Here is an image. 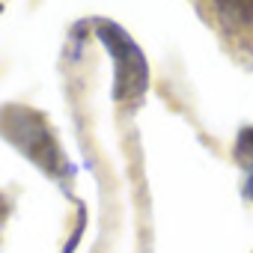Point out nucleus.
Segmentation results:
<instances>
[{"mask_svg": "<svg viewBox=\"0 0 253 253\" xmlns=\"http://www.w3.org/2000/svg\"><path fill=\"white\" fill-rule=\"evenodd\" d=\"M235 66L253 72V0H191Z\"/></svg>", "mask_w": 253, "mask_h": 253, "instance_id": "obj_1", "label": "nucleus"}, {"mask_svg": "<svg viewBox=\"0 0 253 253\" xmlns=\"http://www.w3.org/2000/svg\"><path fill=\"white\" fill-rule=\"evenodd\" d=\"M98 36L104 39L107 51L116 60V86H113L116 98L119 101L122 98H137L146 89V63H143L137 45L125 36L116 24H110V21H104L98 27Z\"/></svg>", "mask_w": 253, "mask_h": 253, "instance_id": "obj_2", "label": "nucleus"}, {"mask_svg": "<svg viewBox=\"0 0 253 253\" xmlns=\"http://www.w3.org/2000/svg\"><path fill=\"white\" fill-rule=\"evenodd\" d=\"M235 164L253 173V128H241L235 140Z\"/></svg>", "mask_w": 253, "mask_h": 253, "instance_id": "obj_3", "label": "nucleus"}]
</instances>
